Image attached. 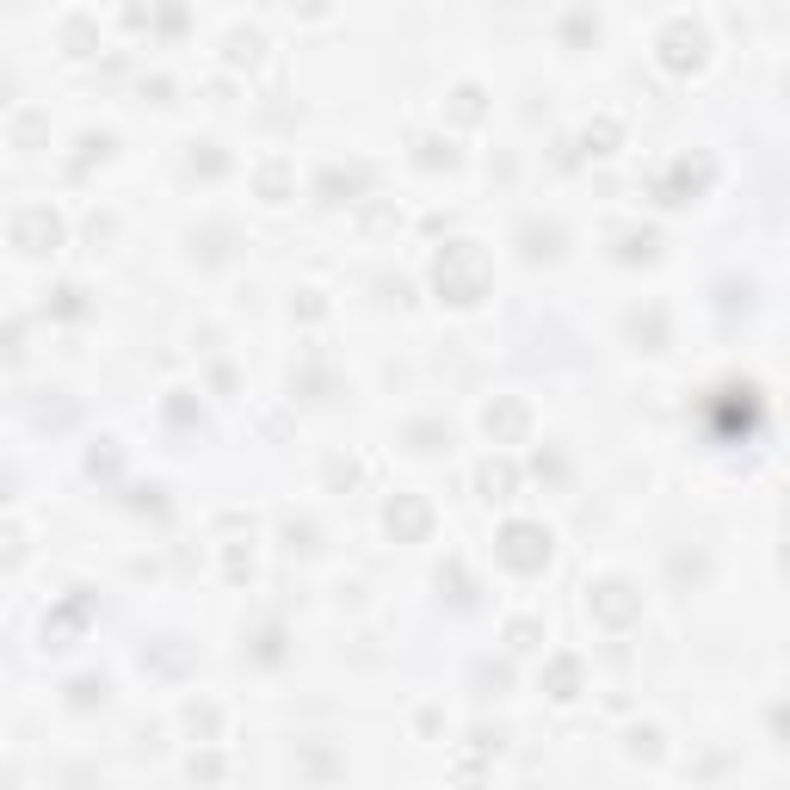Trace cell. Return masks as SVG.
Masks as SVG:
<instances>
[{
    "instance_id": "obj_21",
    "label": "cell",
    "mask_w": 790,
    "mask_h": 790,
    "mask_svg": "<svg viewBox=\"0 0 790 790\" xmlns=\"http://www.w3.org/2000/svg\"><path fill=\"white\" fill-rule=\"evenodd\" d=\"M50 309H56V315H81V291H75V284H62Z\"/></svg>"
},
{
    "instance_id": "obj_19",
    "label": "cell",
    "mask_w": 790,
    "mask_h": 790,
    "mask_svg": "<svg viewBox=\"0 0 790 790\" xmlns=\"http://www.w3.org/2000/svg\"><path fill=\"white\" fill-rule=\"evenodd\" d=\"M186 729H192V735H217V710H210V704L198 710V704H192V710H186Z\"/></svg>"
},
{
    "instance_id": "obj_18",
    "label": "cell",
    "mask_w": 790,
    "mask_h": 790,
    "mask_svg": "<svg viewBox=\"0 0 790 790\" xmlns=\"http://www.w3.org/2000/svg\"><path fill=\"white\" fill-rule=\"evenodd\" d=\"M537 642H544V624H537V618H513L507 624V649L525 655V649H537Z\"/></svg>"
},
{
    "instance_id": "obj_7",
    "label": "cell",
    "mask_w": 790,
    "mask_h": 790,
    "mask_svg": "<svg viewBox=\"0 0 790 790\" xmlns=\"http://www.w3.org/2000/svg\"><path fill=\"white\" fill-rule=\"evenodd\" d=\"M389 531L402 537V544H420V537L433 531V507H426L420 494H395L389 500Z\"/></svg>"
},
{
    "instance_id": "obj_13",
    "label": "cell",
    "mask_w": 790,
    "mask_h": 790,
    "mask_svg": "<svg viewBox=\"0 0 790 790\" xmlns=\"http://www.w3.org/2000/svg\"><path fill=\"white\" fill-rule=\"evenodd\" d=\"M56 38H62V50H68V56H93V44H99V31H93V19H87V13H68V19H62V31H56Z\"/></svg>"
},
{
    "instance_id": "obj_10",
    "label": "cell",
    "mask_w": 790,
    "mask_h": 790,
    "mask_svg": "<svg viewBox=\"0 0 790 790\" xmlns=\"http://www.w3.org/2000/svg\"><path fill=\"white\" fill-rule=\"evenodd\" d=\"M544 692L562 698V704H568V698H581V661H574V655H556V661L544 667Z\"/></svg>"
},
{
    "instance_id": "obj_12",
    "label": "cell",
    "mask_w": 790,
    "mask_h": 790,
    "mask_svg": "<svg viewBox=\"0 0 790 790\" xmlns=\"http://www.w3.org/2000/svg\"><path fill=\"white\" fill-rule=\"evenodd\" d=\"M266 62V38L254 25H235L229 31V68H260Z\"/></svg>"
},
{
    "instance_id": "obj_3",
    "label": "cell",
    "mask_w": 790,
    "mask_h": 790,
    "mask_svg": "<svg viewBox=\"0 0 790 790\" xmlns=\"http://www.w3.org/2000/svg\"><path fill=\"white\" fill-rule=\"evenodd\" d=\"M494 544H500V562H507L513 574H537V568L550 562V531L537 525V519H507Z\"/></svg>"
},
{
    "instance_id": "obj_23",
    "label": "cell",
    "mask_w": 790,
    "mask_h": 790,
    "mask_svg": "<svg viewBox=\"0 0 790 790\" xmlns=\"http://www.w3.org/2000/svg\"><path fill=\"white\" fill-rule=\"evenodd\" d=\"M291 13H303V19H321V13H328V0H291Z\"/></svg>"
},
{
    "instance_id": "obj_8",
    "label": "cell",
    "mask_w": 790,
    "mask_h": 790,
    "mask_svg": "<svg viewBox=\"0 0 790 790\" xmlns=\"http://www.w3.org/2000/svg\"><path fill=\"white\" fill-rule=\"evenodd\" d=\"M254 192H260L266 204H284V198H291V161H284V155H266V161L254 167Z\"/></svg>"
},
{
    "instance_id": "obj_16",
    "label": "cell",
    "mask_w": 790,
    "mask_h": 790,
    "mask_svg": "<svg viewBox=\"0 0 790 790\" xmlns=\"http://www.w3.org/2000/svg\"><path fill=\"white\" fill-rule=\"evenodd\" d=\"M581 142H587V155H612L618 149V118H593L581 130Z\"/></svg>"
},
{
    "instance_id": "obj_1",
    "label": "cell",
    "mask_w": 790,
    "mask_h": 790,
    "mask_svg": "<svg viewBox=\"0 0 790 790\" xmlns=\"http://www.w3.org/2000/svg\"><path fill=\"white\" fill-rule=\"evenodd\" d=\"M433 284H439L445 303L476 309V303L488 297V260H482V247H476V241H451L445 254L433 260Z\"/></svg>"
},
{
    "instance_id": "obj_6",
    "label": "cell",
    "mask_w": 790,
    "mask_h": 790,
    "mask_svg": "<svg viewBox=\"0 0 790 790\" xmlns=\"http://www.w3.org/2000/svg\"><path fill=\"white\" fill-rule=\"evenodd\" d=\"M482 426H488L494 445H519L531 433V408L519 402V395H494V402L482 408Z\"/></svg>"
},
{
    "instance_id": "obj_22",
    "label": "cell",
    "mask_w": 790,
    "mask_h": 790,
    "mask_svg": "<svg viewBox=\"0 0 790 790\" xmlns=\"http://www.w3.org/2000/svg\"><path fill=\"white\" fill-rule=\"evenodd\" d=\"M19 556H25V525L13 519V525H7V562H19Z\"/></svg>"
},
{
    "instance_id": "obj_11",
    "label": "cell",
    "mask_w": 790,
    "mask_h": 790,
    "mask_svg": "<svg viewBox=\"0 0 790 790\" xmlns=\"http://www.w3.org/2000/svg\"><path fill=\"white\" fill-rule=\"evenodd\" d=\"M44 112H31V105H19V112H13V124H7V136H13V149L19 155H38V142H44Z\"/></svg>"
},
{
    "instance_id": "obj_17",
    "label": "cell",
    "mask_w": 790,
    "mask_h": 790,
    "mask_svg": "<svg viewBox=\"0 0 790 790\" xmlns=\"http://www.w3.org/2000/svg\"><path fill=\"white\" fill-rule=\"evenodd\" d=\"M624 747H630V760H649V766L667 753V747H661V729H630V741H624Z\"/></svg>"
},
{
    "instance_id": "obj_20",
    "label": "cell",
    "mask_w": 790,
    "mask_h": 790,
    "mask_svg": "<svg viewBox=\"0 0 790 790\" xmlns=\"http://www.w3.org/2000/svg\"><path fill=\"white\" fill-rule=\"evenodd\" d=\"M186 772H192V778H223V760H217V753H192Z\"/></svg>"
},
{
    "instance_id": "obj_4",
    "label": "cell",
    "mask_w": 790,
    "mask_h": 790,
    "mask_svg": "<svg viewBox=\"0 0 790 790\" xmlns=\"http://www.w3.org/2000/svg\"><path fill=\"white\" fill-rule=\"evenodd\" d=\"M655 56H661V68H667V75H698V68H704V56H710L704 25H692V19H673V25H661Z\"/></svg>"
},
{
    "instance_id": "obj_5",
    "label": "cell",
    "mask_w": 790,
    "mask_h": 790,
    "mask_svg": "<svg viewBox=\"0 0 790 790\" xmlns=\"http://www.w3.org/2000/svg\"><path fill=\"white\" fill-rule=\"evenodd\" d=\"M587 605H593V618H599L605 630H630V624L642 618V593L624 581V574H605V581H593V587H587Z\"/></svg>"
},
{
    "instance_id": "obj_15",
    "label": "cell",
    "mask_w": 790,
    "mask_h": 790,
    "mask_svg": "<svg viewBox=\"0 0 790 790\" xmlns=\"http://www.w3.org/2000/svg\"><path fill=\"white\" fill-rule=\"evenodd\" d=\"M451 118H457V124H482V118H488L482 87H457V93H451Z\"/></svg>"
},
{
    "instance_id": "obj_9",
    "label": "cell",
    "mask_w": 790,
    "mask_h": 790,
    "mask_svg": "<svg viewBox=\"0 0 790 790\" xmlns=\"http://www.w3.org/2000/svg\"><path fill=\"white\" fill-rule=\"evenodd\" d=\"M476 488H482L488 500H513V494H519V470H513L507 457H488L482 470H476Z\"/></svg>"
},
{
    "instance_id": "obj_14",
    "label": "cell",
    "mask_w": 790,
    "mask_h": 790,
    "mask_svg": "<svg viewBox=\"0 0 790 790\" xmlns=\"http://www.w3.org/2000/svg\"><path fill=\"white\" fill-rule=\"evenodd\" d=\"M87 624V605H75V612H56V618H44V649H68V636H75Z\"/></svg>"
},
{
    "instance_id": "obj_2",
    "label": "cell",
    "mask_w": 790,
    "mask_h": 790,
    "mask_svg": "<svg viewBox=\"0 0 790 790\" xmlns=\"http://www.w3.org/2000/svg\"><path fill=\"white\" fill-rule=\"evenodd\" d=\"M7 241L19 247L25 260H44V254H56L62 247V217L50 204H19L13 217H7Z\"/></svg>"
}]
</instances>
